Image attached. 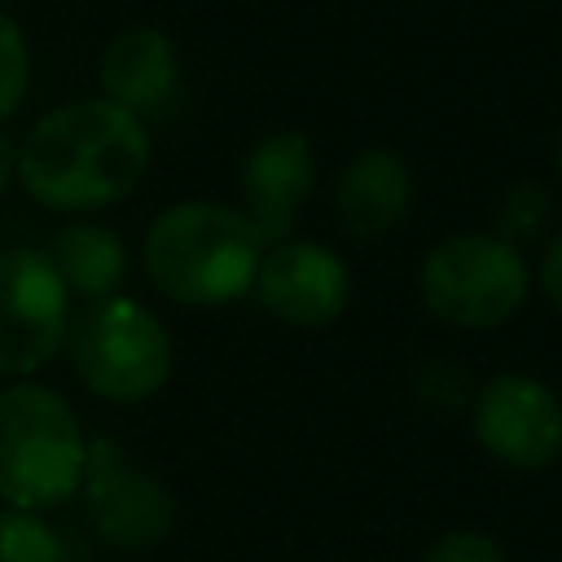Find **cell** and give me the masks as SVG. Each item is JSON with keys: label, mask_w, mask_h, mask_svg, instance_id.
<instances>
[{"label": "cell", "mask_w": 562, "mask_h": 562, "mask_svg": "<svg viewBox=\"0 0 562 562\" xmlns=\"http://www.w3.org/2000/svg\"><path fill=\"white\" fill-rule=\"evenodd\" d=\"M316 184V149L303 132H268L237 162L241 215L259 233L263 250L285 241L299 206Z\"/></svg>", "instance_id": "30bf717a"}, {"label": "cell", "mask_w": 562, "mask_h": 562, "mask_svg": "<svg viewBox=\"0 0 562 562\" xmlns=\"http://www.w3.org/2000/svg\"><path fill=\"white\" fill-rule=\"evenodd\" d=\"M268 316L294 329L334 325L351 303V272L338 250L321 241H277L263 250L250 285Z\"/></svg>", "instance_id": "9c48e42d"}, {"label": "cell", "mask_w": 562, "mask_h": 562, "mask_svg": "<svg viewBox=\"0 0 562 562\" xmlns=\"http://www.w3.org/2000/svg\"><path fill=\"white\" fill-rule=\"evenodd\" d=\"M97 88L105 101L145 119L167 110L180 88V53L158 26H123L97 57Z\"/></svg>", "instance_id": "8fae6325"}, {"label": "cell", "mask_w": 562, "mask_h": 562, "mask_svg": "<svg viewBox=\"0 0 562 562\" xmlns=\"http://www.w3.org/2000/svg\"><path fill=\"white\" fill-rule=\"evenodd\" d=\"M422 562H509L501 540L487 536V531H474V527H457V531H443Z\"/></svg>", "instance_id": "e0dca14e"}, {"label": "cell", "mask_w": 562, "mask_h": 562, "mask_svg": "<svg viewBox=\"0 0 562 562\" xmlns=\"http://www.w3.org/2000/svg\"><path fill=\"white\" fill-rule=\"evenodd\" d=\"M474 439L509 470H544L562 452V404L531 373H496L474 395Z\"/></svg>", "instance_id": "ba28073f"}, {"label": "cell", "mask_w": 562, "mask_h": 562, "mask_svg": "<svg viewBox=\"0 0 562 562\" xmlns=\"http://www.w3.org/2000/svg\"><path fill=\"white\" fill-rule=\"evenodd\" d=\"M553 220V198L540 184H514L501 202V233L509 246L518 241H536Z\"/></svg>", "instance_id": "9a60e30c"}, {"label": "cell", "mask_w": 562, "mask_h": 562, "mask_svg": "<svg viewBox=\"0 0 562 562\" xmlns=\"http://www.w3.org/2000/svg\"><path fill=\"white\" fill-rule=\"evenodd\" d=\"M13 180H18V145L0 132V198L13 189Z\"/></svg>", "instance_id": "d6986e66"}, {"label": "cell", "mask_w": 562, "mask_h": 562, "mask_svg": "<svg viewBox=\"0 0 562 562\" xmlns=\"http://www.w3.org/2000/svg\"><path fill=\"white\" fill-rule=\"evenodd\" d=\"M553 158H558V176H562V132H558V149H553Z\"/></svg>", "instance_id": "ffe728a7"}, {"label": "cell", "mask_w": 562, "mask_h": 562, "mask_svg": "<svg viewBox=\"0 0 562 562\" xmlns=\"http://www.w3.org/2000/svg\"><path fill=\"white\" fill-rule=\"evenodd\" d=\"M88 470V435L75 408L40 382L0 391V505L53 509L70 501Z\"/></svg>", "instance_id": "3957f363"}, {"label": "cell", "mask_w": 562, "mask_h": 562, "mask_svg": "<svg viewBox=\"0 0 562 562\" xmlns=\"http://www.w3.org/2000/svg\"><path fill=\"white\" fill-rule=\"evenodd\" d=\"M31 83V48L22 26L0 9V123L22 105Z\"/></svg>", "instance_id": "2e32d148"}, {"label": "cell", "mask_w": 562, "mask_h": 562, "mask_svg": "<svg viewBox=\"0 0 562 562\" xmlns=\"http://www.w3.org/2000/svg\"><path fill=\"white\" fill-rule=\"evenodd\" d=\"M413 206V167L404 162V154L373 145L360 149L334 189V211L347 237L356 241H373L386 237Z\"/></svg>", "instance_id": "7c38bea8"}, {"label": "cell", "mask_w": 562, "mask_h": 562, "mask_svg": "<svg viewBox=\"0 0 562 562\" xmlns=\"http://www.w3.org/2000/svg\"><path fill=\"white\" fill-rule=\"evenodd\" d=\"M70 294L44 250H0V378L26 382L66 342Z\"/></svg>", "instance_id": "8992f818"}, {"label": "cell", "mask_w": 562, "mask_h": 562, "mask_svg": "<svg viewBox=\"0 0 562 562\" xmlns=\"http://www.w3.org/2000/svg\"><path fill=\"white\" fill-rule=\"evenodd\" d=\"M44 259L53 263L61 290L70 299H88V303L119 294V285L127 277L123 237L110 224H97V220H70L66 228H57Z\"/></svg>", "instance_id": "4fadbf2b"}, {"label": "cell", "mask_w": 562, "mask_h": 562, "mask_svg": "<svg viewBox=\"0 0 562 562\" xmlns=\"http://www.w3.org/2000/svg\"><path fill=\"white\" fill-rule=\"evenodd\" d=\"M79 487L88 496L92 527L123 553H149L176 527V496L167 483L105 439L88 443V470Z\"/></svg>", "instance_id": "52a82bcc"}, {"label": "cell", "mask_w": 562, "mask_h": 562, "mask_svg": "<svg viewBox=\"0 0 562 562\" xmlns=\"http://www.w3.org/2000/svg\"><path fill=\"white\" fill-rule=\"evenodd\" d=\"M540 290H544V299L562 312V233L549 241V250H544V259H540Z\"/></svg>", "instance_id": "ac0fdd59"}, {"label": "cell", "mask_w": 562, "mask_h": 562, "mask_svg": "<svg viewBox=\"0 0 562 562\" xmlns=\"http://www.w3.org/2000/svg\"><path fill=\"white\" fill-rule=\"evenodd\" d=\"M0 562H61V540L40 514L0 505Z\"/></svg>", "instance_id": "5bb4252c"}, {"label": "cell", "mask_w": 562, "mask_h": 562, "mask_svg": "<svg viewBox=\"0 0 562 562\" xmlns=\"http://www.w3.org/2000/svg\"><path fill=\"white\" fill-rule=\"evenodd\" d=\"M149 171V127L105 97L66 101L18 145V184L35 206L88 215L123 202Z\"/></svg>", "instance_id": "6da1fadb"}, {"label": "cell", "mask_w": 562, "mask_h": 562, "mask_svg": "<svg viewBox=\"0 0 562 562\" xmlns=\"http://www.w3.org/2000/svg\"><path fill=\"white\" fill-rule=\"evenodd\" d=\"M66 356L79 386L105 404H140L171 378V334L136 299L110 294L66 325Z\"/></svg>", "instance_id": "277c9868"}, {"label": "cell", "mask_w": 562, "mask_h": 562, "mask_svg": "<svg viewBox=\"0 0 562 562\" xmlns=\"http://www.w3.org/2000/svg\"><path fill=\"white\" fill-rule=\"evenodd\" d=\"M422 303L457 329H496L527 299L522 250L496 233H452L422 259Z\"/></svg>", "instance_id": "5b68a950"}, {"label": "cell", "mask_w": 562, "mask_h": 562, "mask_svg": "<svg viewBox=\"0 0 562 562\" xmlns=\"http://www.w3.org/2000/svg\"><path fill=\"white\" fill-rule=\"evenodd\" d=\"M145 277L180 307H224L255 285L263 241L228 202H176L158 211L140 241Z\"/></svg>", "instance_id": "7a4b0ae2"}]
</instances>
